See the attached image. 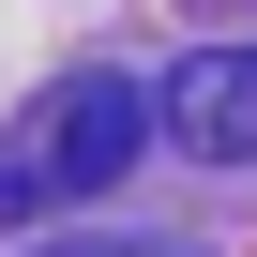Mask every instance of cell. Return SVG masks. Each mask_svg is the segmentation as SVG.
Wrapping results in <instances>:
<instances>
[{"instance_id": "1", "label": "cell", "mask_w": 257, "mask_h": 257, "mask_svg": "<svg viewBox=\"0 0 257 257\" xmlns=\"http://www.w3.org/2000/svg\"><path fill=\"white\" fill-rule=\"evenodd\" d=\"M137 137H152L137 76H61L46 106H16V137H0V227H31V212H76V197H106L121 167H137Z\"/></svg>"}, {"instance_id": "2", "label": "cell", "mask_w": 257, "mask_h": 257, "mask_svg": "<svg viewBox=\"0 0 257 257\" xmlns=\"http://www.w3.org/2000/svg\"><path fill=\"white\" fill-rule=\"evenodd\" d=\"M167 137L197 167H257V46H212L182 91H167Z\"/></svg>"}]
</instances>
